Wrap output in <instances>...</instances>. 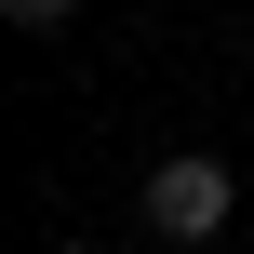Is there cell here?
Returning <instances> with one entry per match:
<instances>
[{"label":"cell","instance_id":"obj_2","mask_svg":"<svg viewBox=\"0 0 254 254\" xmlns=\"http://www.w3.org/2000/svg\"><path fill=\"white\" fill-rule=\"evenodd\" d=\"M0 13H13V27H27V40H54V27H67V13H80V0H0Z\"/></svg>","mask_w":254,"mask_h":254},{"label":"cell","instance_id":"obj_1","mask_svg":"<svg viewBox=\"0 0 254 254\" xmlns=\"http://www.w3.org/2000/svg\"><path fill=\"white\" fill-rule=\"evenodd\" d=\"M134 201H147V228H161L174 254H201L214 228H228V214H241V174H228L214 147H174V161H161V174L134 188Z\"/></svg>","mask_w":254,"mask_h":254},{"label":"cell","instance_id":"obj_3","mask_svg":"<svg viewBox=\"0 0 254 254\" xmlns=\"http://www.w3.org/2000/svg\"><path fill=\"white\" fill-rule=\"evenodd\" d=\"M40 254H94V241H40Z\"/></svg>","mask_w":254,"mask_h":254}]
</instances>
